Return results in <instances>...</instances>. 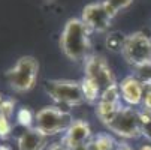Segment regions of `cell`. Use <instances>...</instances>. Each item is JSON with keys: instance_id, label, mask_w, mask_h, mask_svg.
Returning a JSON list of instances; mask_svg holds the SVG:
<instances>
[{"instance_id": "10", "label": "cell", "mask_w": 151, "mask_h": 150, "mask_svg": "<svg viewBox=\"0 0 151 150\" xmlns=\"http://www.w3.org/2000/svg\"><path fill=\"white\" fill-rule=\"evenodd\" d=\"M90 135H91L90 125L87 122H84V120H75L68 128L66 135L63 137L61 143H64L68 147L75 150V149H78V147H81L84 144H87Z\"/></svg>"}, {"instance_id": "4", "label": "cell", "mask_w": 151, "mask_h": 150, "mask_svg": "<svg viewBox=\"0 0 151 150\" xmlns=\"http://www.w3.org/2000/svg\"><path fill=\"white\" fill-rule=\"evenodd\" d=\"M121 53L127 63L139 68L151 62V39L142 32L129 35L126 36V42Z\"/></svg>"}, {"instance_id": "18", "label": "cell", "mask_w": 151, "mask_h": 150, "mask_svg": "<svg viewBox=\"0 0 151 150\" xmlns=\"http://www.w3.org/2000/svg\"><path fill=\"white\" fill-rule=\"evenodd\" d=\"M138 75H139L138 80L144 86H151V62L138 68Z\"/></svg>"}, {"instance_id": "20", "label": "cell", "mask_w": 151, "mask_h": 150, "mask_svg": "<svg viewBox=\"0 0 151 150\" xmlns=\"http://www.w3.org/2000/svg\"><path fill=\"white\" fill-rule=\"evenodd\" d=\"M11 122H9V117L0 114V138H6L9 134H11Z\"/></svg>"}, {"instance_id": "7", "label": "cell", "mask_w": 151, "mask_h": 150, "mask_svg": "<svg viewBox=\"0 0 151 150\" xmlns=\"http://www.w3.org/2000/svg\"><path fill=\"white\" fill-rule=\"evenodd\" d=\"M85 78L94 83L100 89V92L115 84L114 75L111 72V68L108 66L106 60L102 56L96 54H91L85 59Z\"/></svg>"}, {"instance_id": "17", "label": "cell", "mask_w": 151, "mask_h": 150, "mask_svg": "<svg viewBox=\"0 0 151 150\" xmlns=\"http://www.w3.org/2000/svg\"><path fill=\"white\" fill-rule=\"evenodd\" d=\"M133 0H105V5L108 6V9L111 11L112 15H115L121 9H126L127 6H130Z\"/></svg>"}, {"instance_id": "16", "label": "cell", "mask_w": 151, "mask_h": 150, "mask_svg": "<svg viewBox=\"0 0 151 150\" xmlns=\"http://www.w3.org/2000/svg\"><path fill=\"white\" fill-rule=\"evenodd\" d=\"M124 42H126V38L120 33H111L106 39V45L108 48H111L112 51H123V47H124Z\"/></svg>"}, {"instance_id": "15", "label": "cell", "mask_w": 151, "mask_h": 150, "mask_svg": "<svg viewBox=\"0 0 151 150\" xmlns=\"http://www.w3.org/2000/svg\"><path fill=\"white\" fill-rule=\"evenodd\" d=\"M17 122L23 128H26V129H30L33 122H35V116H33V113L29 108L23 107V108H19L17 111Z\"/></svg>"}, {"instance_id": "27", "label": "cell", "mask_w": 151, "mask_h": 150, "mask_svg": "<svg viewBox=\"0 0 151 150\" xmlns=\"http://www.w3.org/2000/svg\"><path fill=\"white\" fill-rule=\"evenodd\" d=\"M2 101H3V99H2V95H0V104H2Z\"/></svg>"}, {"instance_id": "6", "label": "cell", "mask_w": 151, "mask_h": 150, "mask_svg": "<svg viewBox=\"0 0 151 150\" xmlns=\"http://www.w3.org/2000/svg\"><path fill=\"white\" fill-rule=\"evenodd\" d=\"M108 129L123 138H136L142 134L141 114L130 107H123L120 113L106 125Z\"/></svg>"}, {"instance_id": "21", "label": "cell", "mask_w": 151, "mask_h": 150, "mask_svg": "<svg viewBox=\"0 0 151 150\" xmlns=\"http://www.w3.org/2000/svg\"><path fill=\"white\" fill-rule=\"evenodd\" d=\"M144 90H145V95H144V105L147 107V111H151V86H144Z\"/></svg>"}, {"instance_id": "9", "label": "cell", "mask_w": 151, "mask_h": 150, "mask_svg": "<svg viewBox=\"0 0 151 150\" xmlns=\"http://www.w3.org/2000/svg\"><path fill=\"white\" fill-rule=\"evenodd\" d=\"M120 86L114 84L111 87H108L106 90H103L100 93L99 98V104H97V108L96 113L99 116V119L108 125L123 108L121 105V96H120Z\"/></svg>"}, {"instance_id": "8", "label": "cell", "mask_w": 151, "mask_h": 150, "mask_svg": "<svg viewBox=\"0 0 151 150\" xmlns=\"http://www.w3.org/2000/svg\"><path fill=\"white\" fill-rule=\"evenodd\" d=\"M112 17L114 15L108 9L105 2H102V3H91L85 6L81 20L90 32H105L109 29Z\"/></svg>"}, {"instance_id": "19", "label": "cell", "mask_w": 151, "mask_h": 150, "mask_svg": "<svg viewBox=\"0 0 151 150\" xmlns=\"http://www.w3.org/2000/svg\"><path fill=\"white\" fill-rule=\"evenodd\" d=\"M14 107H15L14 99H3L2 104H0V114H3L6 117H11L14 114Z\"/></svg>"}, {"instance_id": "24", "label": "cell", "mask_w": 151, "mask_h": 150, "mask_svg": "<svg viewBox=\"0 0 151 150\" xmlns=\"http://www.w3.org/2000/svg\"><path fill=\"white\" fill-rule=\"evenodd\" d=\"M138 150H151V144H144V146H141Z\"/></svg>"}, {"instance_id": "13", "label": "cell", "mask_w": 151, "mask_h": 150, "mask_svg": "<svg viewBox=\"0 0 151 150\" xmlns=\"http://www.w3.org/2000/svg\"><path fill=\"white\" fill-rule=\"evenodd\" d=\"M93 150H115V141L109 134H99L90 141Z\"/></svg>"}, {"instance_id": "26", "label": "cell", "mask_w": 151, "mask_h": 150, "mask_svg": "<svg viewBox=\"0 0 151 150\" xmlns=\"http://www.w3.org/2000/svg\"><path fill=\"white\" fill-rule=\"evenodd\" d=\"M115 150H130V149H129L127 146H121V147H117Z\"/></svg>"}, {"instance_id": "1", "label": "cell", "mask_w": 151, "mask_h": 150, "mask_svg": "<svg viewBox=\"0 0 151 150\" xmlns=\"http://www.w3.org/2000/svg\"><path fill=\"white\" fill-rule=\"evenodd\" d=\"M88 29L82 23V20L72 18L69 20L63 29L60 45L63 53L70 60H81L87 56L90 48L88 41Z\"/></svg>"}, {"instance_id": "11", "label": "cell", "mask_w": 151, "mask_h": 150, "mask_svg": "<svg viewBox=\"0 0 151 150\" xmlns=\"http://www.w3.org/2000/svg\"><path fill=\"white\" fill-rule=\"evenodd\" d=\"M48 144V137L37 131L36 128L26 129L18 137V150H44Z\"/></svg>"}, {"instance_id": "3", "label": "cell", "mask_w": 151, "mask_h": 150, "mask_svg": "<svg viewBox=\"0 0 151 150\" xmlns=\"http://www.w3.org/2000/svg\"><path fill=\"white\" fill-rule=\"evenodd\" d=\"M72 122L73 120L70 114L57 107H45V108L39 110L35 116V128L47 137L60 134L61 131H68Z\"/></svg>"}, {"instance_id": "12", "label": "cell", "mask_w": 151, "mask_h": 150, "mask_svg": "<svg viewBox=\"0 0 151 150\" xmlns=\"http://www.w3.org/2000/svg\"><path fill=\"white\" fill-rule=\"evenodd\" d=\"M120 93L127 104L138 105L144 98V84L135 77H127L120 84Z\"/></svg>"}, {"instance_id": "2", "label": "cell", "mask_w": 151, "mask_h": 150, "mask_svg": "<svg viewBox=\"0 0 151 150\" xmlns=\"http://www.w3.org/2000/svg\"><path fill=\"white\" fill-rule=\"evenodd\" d=\"M39 71V63L32 56H24L17 60L14 68H11L6 72V81L18 93L29 92L35 87V83L37 78Z\"/></svg>"}, {"instance_id": "25", "label": "cell", "mask_w": 151, "mask_h": 150, "mask_svg": "<svg viewBox=\"0 0 151 150\" xmlns=\"http://www.w3.org/2000/svg\"><path fill=\"white\" fill-rule=\"evenodd\" d=\"M0 150H12L9 146H5V144H0Z\"/></svg>"}, {"instance_id": "5", "label": "cell", "mask_w": 151, "mask_h": 150, "mask_svg": "<svg viewBox=\"0 0 151 150\" xmlns=\"http://www.w3.org/2000/svg\"><path fill=\"white\" fill-rule=\"evenodd\" d=\"M47 93L61 105H79L84 102V93L81 84L70 80H51L45 83Z\"/></svg>"}, {"instance_id": "22", "label": "cell", "mask_w": 151, "mask_h": 150, "mask_svg": "<svg viewBox=\"0 0 151 150\" xmlns=\"http://www.w3.org/2000/svg\"><path fill=\"white\" fill-rule=\"evenodd\" d=\"M48 150H72L70 147H68L64 143H54V144H51L50 147H48Z\"/></svg>"}, {"instance_id": "14", "label": "cell", "mask_w": 151, "mask_h": 150, "mask_svg": "<svg viewBox=\"0 0 151 150\" xmlns=\"http://www.w3.org/2000/svg\"><path fill=\"white\" fill-rule=\"evenodd\" d=\"M81 89H82V93H84V99L88 101V102H94L96 99L100 98V93H102L97 86L85 77L81 81Z\"/></svg>"}, {"instance_id": "23", "label": "cell", "mask_w": 151, "mask_h": 150, "mask_svg": "<svg viewBox=\"0 0 151 150\" xmlns=\"http://www.w3.org/2000/svg\"><path fill=\"white\" fill-rule=\"evenodd\" d=\"M75 150H93V147H91V144H90V141H88L87 144H84V146H81V147H78V149H75Z\"/></svg>"}]
</instances>
